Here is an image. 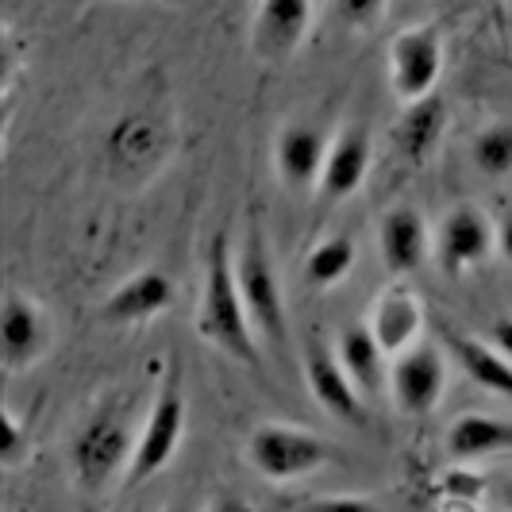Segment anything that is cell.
<instances>
[{
  "label": "cell",
  "mask_w": 512,
  "mask_h": 512,
  "mask_svg": "<svg viewBox=\"0 0 512 512\" xmlns=\"http://www.w3.org/2000/svg\"><path fill=\"white\" fill-rule=\"evenodd\" d=\"M197 335L239 366H251V370L262 366L255 320L247 312L243 289L235 278V255H231L228 231H220L208 247L205 285H201V301H197Z\"/></svg>",
  "instance_id": "6da1fadb"
},
{
  "label": "cell",
  "mask_w": 512,
  "mask_h": 512,
  "mask_svg": "<svg viewBox=\"0 0 512 512\" xmlns=\"http://www.w3.org/2000/svg\"><path fill=\"white\" fill-rule=\"evenodd\" d=\"M185 420H189V397H185V382H181V366L170 362L166 378L154 393V405L135 436V451L128 462V486H143L154 474H162L170 459L178 455V443L185 436Z\"/></svg>",
  "instance_id": "7a4b0ae2"
},
{
  "label": "cell",
  "mask_w": 512,
  "mask_h": 512,
  "mask_svg": "<svg viewBox=\"0 0 512 512\" xmlns=\"http://www.w3.org/2000/svg\"><path fill=\"white\" fill-rule=\"evenodd\" d=\"M235 278L243 289L247 312L255 320V332L270 343H285L289 339V312H285V293H282V274L274 266L266 231L251 220L243 247L235 251Z\"/></svg>",
  "instance_id": "3957f363"
},
{
  "label": "cell",
  "mask_w": 512,
  "mask_h": 512,
  "mask_svg": "<svg viewBox=\"0 0 512 512\" xmlns=\"http://www.w3.org/2000/svg\"><path fill=\"white\" fill-rule=\"evenodd\" d=\"M247 462L266 482H293L332 462V443L293 424H258L247 436Z\"/></svg>",
  "instance_id": "277c9868"
},
{
  "label": "cell",
  "mask_w": 512,
  "mask_h": 512,
  "mask_svg": "<svg viewBox=\"0 0 512 512\" xmlns=\"http://www.w3.org/2000/svg\"><path fill=\"white\" fill-rule=\"evenodd\" d=\"M135 439L116 409H101L85 420V428L74 439V478L81 489L108 486L131 462Z\"/></svg>",
  "instance_id": "5b68a950"
},
{
  "label": "cell",
  "mask_w": 512,
  "mask_h": 512,
  "mask_svg": "<svg viewBox=\"0 0 512 512\" xmlns=\"http://www.w3.org/2000/svg\"><path fill=\"white\" fill-rule=\"evenodd\" d=\"M443 74V35L436 24H412L389 39V85L397 101L436 93Z\"/></svg>",
  "instance_id": "8992f818"
},
{
  "label": "cell",
  "mask_w": 512,
  "mask_h": 512,
  "mask_svg": "<svg viewBox=\"0 0 512 512\" xmlns=\"http://www.w3.org/2000/svg\"><path fill=\"white\" fill-rule=\"evenodd\" d=\"M389 389H393V405L405 416H428L443 401L447 362L432 343L409 347L389 366Z\"/></svg>",
  "instance_id": "52a82bcc"
},
{
  "label": "cell",
  "mask_w": 512,
  "mask_h": 512,
  "mask_svg": "<svg viewBox=\"0 0 512 512\" xmlns=\"http://www.w3.org/2000/svg\"><path fill=\"white\" fill-rule=\"evenodd\" d=\"M305 382L316 397V405L328 412L339 424H351V428H362L366 424V397L355 385V378L347 374V366L339 362L332 347H324L320 339L308 343L305 355Z\"/></svg>",
  "instance_id": "ba28073f"
},
{
  "label": "cell",
  "mask_w": 512,
  "mask_h": 512,
  "mask_svg": "<svg viewBox=\"0 0 512 512\" xmlns=\"http://www.w3.org/2000/svg\"><path fill=\"white\" fill-rule=\"evenodd\" d=\"M497 243V231L489 224V216L474 205L451 208L436 228V262L443 266V274H462L478 262H486L489 251Z\"/></svg>",
  "instance_id": "9c48e42d"
},
{
  "label": "cell",
  "mask_w": 512,
  "mask_h": 512,
  "mask_svg": "<svg viewBox=\"0 0 512 512\" xmlns=\"http://www.w3.org/2000/svg\"><path fill=\"white\" fill-rule=\"evenodd\" d=\"M312 31V0H258L251 20V51L262 62H285Z\"/></svg>",
  "instance_id": "30bf717a"
},
{
  "label": "cell",
  "mask_w": 512,
  "mask_h": 512,
  "mask_svg": "<svg viewBox=\"0 0 512 512\" xmlns=\"http://www.w3.org/2000/svg\"><path fill=\"white\" fill-rule=\"evenodd\" d=\"M47 343H51V328H47L43 308L24 293L8 289L4 308H0V355H4L8 374L35 366L43 359Z\"/></svg>",
  "instance_id": "8fae6325"
},
{
  "label": "cell",
  "mask_w": 512,
  "mask_h": 512,
  "mask_svg": "<svg viewBox=\"0 0 512 512\" xmlns=\"http://www.w3.org/2000/svg\"><path fill=\"white\" fill-rule=\"evenodd\" d=\"M174 297H178V289H174V278L166 270H139L104 297L101 320L104 324H124V328L143 324L158 312H166L174 305Z\"/></svg>",
  "instance_id": "7c38bea8"
},
{
  "label": "cell",
  "mask_w": 512,
  "mask_h": 512,
  "mask_svg": "<svg viewBox=\"0 0 512 512\" xmlns=\"http://www.w3.org/2000/svg\"><path fill=\"white\" fill-rule=\"evenodd\" d=\"M370 131L362 124H351L335 135L328 143V158H324V170H320V197L324 201H347L362 189V181L370 174Z\"/></svg>",
  "instance_id": "4fadbf2b"
},
{
  "label": "cell",
  "mask_w": 512,
  "mask_h": 512,
  "mask_svg": "<svg viewBox=\"0 0 512 512\" xmlns=\"http://www.w3.org/2000/svg\"><path fill=\"white\" fill-rule=\"evenodd\" d=\"M378 251H382L389 274H416L432 251V235H428L424 216L412 205L389 208L378 224Z\"/></svg>",
  "instance_id": "5bb4252c"
},
{
  "label": "cell",
  "mask_w": 512,
  "mask_h": 512,
  "mask_svg": "<svg viewBox=\"0 0 512 512\" xmlns=\"http://www.w3.org/2000/svg\"><path fill=\"white\" fill-rule=\"evenodd\" d=\"M370 332L374 339L382 343L385 355H401V351H409L412 339L420 335V324H424V305H420V297H416V289L405 282L397 285H385L382 293H378V301L370 308Z\"/></svg>",
  "instance_id": "9a60e30c"
},
{
  "label": "cell",
  "mask_w": 512,
  "mask_h": 512,
  "mask_svg": "<svg viewBox=\"0 0 512 512\" xmlns=\"http://www.w3.org/2000/svg\"><path fill=\"white\" fill-rule=\"evenodd\" d=\"M328 135L312 124H285L274 143V166L289 189H312L328 158Z\"/></svg>",
  "instance_id": "2e32d148"
},
{
  "label": "cell",
  "mask_w": 512,
  "mask_h": 512,
  "mask_svg": "<svg viewBox=\"0 0 512 512\" xmlns=\"http://www.w3.org/2000/svg\"><path fill=\"white\" fill-rule=\"evenodd\" d=\"M443 131H447V101L439 93H428L420 101H409L405 112L397 116L393 147L409 166H420L436 154V147L443 143Z\"/></svg>",
  "instance_id": "e0dca14e"
},
{
  "label": "cell",
  "mask_w": 512,
  "mask_h": 512,
  "mask_svg": "<svg viewBox=\"0 0 512 512\" xmlns=\"http://www.w3.org/2000/svg\"><path fill=\"white\" fill-rule=\"evenodd\" d=\"M443 447H447V455H451L455 462L509 455L512 451V420L486 416V412H462L459 420L447 428Z\"/></svg>",
  "instance_id": "ac0fdd59"
},
{
  "label": "cell",
  "mask_w": 512,
  "mask_h": 512,
  "mask_svg": "<svg viewBox=\"0 0 512 512\" xmlns=\"http://www.w3.org/2000/svg\"><path fill=\"white\" fill-rule=\"evenodd\" d=\"M339 362L347 366V374L355 378L362 393H374L385 382V351L382 343L374 339L370 324H347L339 335V347H335Z\"/></svg>",
  "instance_id": "d6986e66"
},
{
  "label": "cell",
  "mask_w": 512,
  "mask_h": 512,
  "mask_svg": "<svg viewBox=\"0 0 512 512\" xmlns=\"http://www.w3.org/2000/svg\"><path fill=\"white\" fill-rule=\"evenodd\" d=\"M451 347H455V355H459L462 370L470 374V382L512 401V359H505L493 343L474 339V335H455Z\"/></svg>",
  "instance_id": "ffe728a7"
},
{
  "label": "cell",
  "mask_w": 512,
  "mask_h": 512,
  "mask_svg": "<svg viewBox=\"0 0 512 512\" xmlns=\"http://www.w3.org/2000/svg\"><path fill=\"white\" fill-rule=\"evenodd\" d=\"M355 258H359V247L351 235H328L305 255V282L312 289H332L351 274Z\"/></svg>",
  "instance_id": "44dd1931"
},
{
  "label": "cell",
  "mask_w": 512,
  "mask_h": 512,
  "mask_svg": "<svg viewBox=\"0 0 512 512\" xmlns=\"http://www.w3.org/2000/svg\"><path fill=\"white\" fill-rule=\"evenodd\" d=\"M470 162L486 178H509L512 174V124H489L470 143Z\"/></svg>",
  "instance_id": "7402d4cb"
},
{
  "label": "cell",
  "mask_w": 512,
  "mask_h": 512,
  "mask_svg": "<svg viewBox=\"0 0 512 512\" xmlns=\"http://www.w3.org/2000/svg\"><path fill=\"white\" fill-rule=\"evenodd\" d=\"M439 497H443L447 505L474 509V505H482V497H486V478L474 474V470H466V462H459V466H451V470L439 478Z\"/></svg>",
  "instance_id": "603a6c76"
},
{
  "label": "cell",
  "mask_w": 512,
  "mask_h": 512,
  "mask_svg": "<svg viewBox=\"0 0 512 512\" xmlns=\"http://www.w3.org/2000/svg\"><path fill=\"white\" fill-rule=\"evenodd\" d=\"M31 451V428H24V416H16L12 409H4V443H0V462L12 470L20 466Z\"/></svg>",
  "instance_id": "cb8c5ba5"
},
{
  "label": "cell",
  "mask_w": 512,
  "mask_h": 512,
  "mask_svg": "<svg viewBox=\"0 0 512 512\" xmlns=\"http://www.w3.org/2000/svg\"><path fill=\"white\" fill-rule=\"evenodd\" d=\"M385 4H389V0H335V12H339V20L347 27L370 31V27L382 24Z\"/></svg>",
  "instance_id": "d4e9b609"
},
{
  "label": "cell",
  "mask_w": 512,
  "mask_h": 512,
  "mask_svg": "<svg viewBox=\"0 0 512 512\" xmlns=\"http://www.w3.org/2000/svg\"><path fill=\"white\" fill-rule=\"evenodd\" d=\"M489 328H493V347H497L505 359H512V316H497Z\"/></svg>",
  "instance_id": "484cf974"
},
{
  "label": "cell",
  "mask_w": 512,
  "mask_h": 512,
  "mask_svg": "<svg viewBox=\"0 0 512 512\" xmlns=\"http://www.w3.org/2000/svg\"><path fill=\"white\" fill-rule=\"evenodd\" d=\"M497 251H501V258L512 266V212L497 224Z\"/></svg>",
  "instance_id": "4316f807"
},
{
  "label": "cell",
  "mask_w": 512,
  "mask_h": 512,
  "mask_svg": "<svg viewBox=\"0 0 512 512\" xmlns=\"http://www.w3.org/2000/svg\"><path fill=\"white\" fill-rule=\"evenodd\" d=\"M505 505H509V509H512V478H509V482H505Z\"/></svg>",
  "instance_id": "83f0119b"
}]
</instances>
